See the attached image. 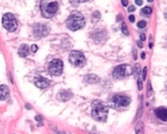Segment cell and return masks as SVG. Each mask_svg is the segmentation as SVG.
<instances>
[{
  "mask_svg": "<svg viewBox=\"0 0 167 134\" xmlns=\"http://www.w3.org/2000/svg\"><path fill=\"white\" fill-rule=\"evenodd\" d=\"M91 107V116L95 121L104 122L106 121L109 113V107L106 104L100 100H95Z\"/></svg>",
  "mask_w": 167,
  "mask_h": 134,
  "instance_id": "cell-1",
  "label": "cell"
},
{
  "mask_svg": "<svg viewBox=\"0 0 167 134\" xmlns=\"http://www.w3.org/2000/svg\"><path fill=\"white\" fill-rule=\"evenodd\" d=\"M85 23L83 15L77 11L72 13L66 22L68 28L72 31H77L83 28L85 26Z\"/></svg>",
  "mask_w": 167,
  "mask_h": 134,
  "instance_id": "cell-2",
  "label": "cell"
},
{
  "mask_svg": "<svg viewBox=\"0 0 167 134\" xmlns=\"http://www.w3.org/2000/svg\"><path fill=\"white\" fill-rule=\"evenodd\" d=\"M134 73L133 67L129 64H122L117 66L113 70L112 75L114 79L121 80L131 76Z\"/></svg>",
  "mask_w": 167,
  "mask_h": 134,
  "instance_id": "cell-3",
  "label": "cell"
},
{
  "mask_svg": "<svg viewBox=\"0 0 167 134\" xmlns=\"http://www.w3.org/2000/svg\"><path fill=\"white\" fill-rule=\"evenodd\" d=\"M41 10L44 17L50 18L57 12L58 10V4L57 2L42 1L41 4Z\"/></svg>",
  "mask_w": 167,
  "mask_h": 134,
  "instance_id": "cell-4",
  "label": "cell"
},
{
  "mask_svg": "<svg viewBox=\"0 0 167 134\" xmlns=\"http://www.w3.org/2000/svg\"><path fill=\"white\" fill-rule=\"evenodd\" d=\"M2 24L4 28L10 32H14L17 28V23L14 15L11 13H7L2 17Z\"/></svg>",
  "mask_w": 167,
  "mask_h": 134,
  "instance_id": "cell-5",
  "label": "cell"
},
{
  "mask_svg": "<svg viewBox=\"0 0 167 134\" xmlns=\"http://www.w3.org/2000/svg\"><path fill=\"white\" fill-rule=\"evenodd\" d=\"M70 63L75 67H83L86 63V60L83 54L79 51H72L69 56Z\"/></svg>",
  "mask_w": 167,
  "mask_h": 134,
  "instance_id": "cell-6",
  "label": "cell"
},
{
  "mask_svg": "<svg viewBox=\"0 0 167 134\" xmlns=\"http://www.w3.org/2000/svg\"><path fill=\"white\" fill-rule=\"evenodd\" d=\"M63 68V64L61 60L54 59L50 63L48 67V71L49 73L52 76H59L62 74Z\"/></svg>",
  "mask_w": 167,
  "mask_h": 134,
  "instance_id": "cell-7",
  "label": "cell"
},
{
  "mask_svg": "<svg viewBox=\"0 0 167 134\" xmlns=\"http://www.w3.org/2000/svg\"><path fill=\"white\" fill-rule=\"evenodd\" d=\"M50 32V29L47 25L42 23H38L34 28V34L36 37L40 38L47 35Z\"/></svg>",
  "mask_w": 167,
  "mask_h": 134,
  "instance_id": "cell-8",
  "label": "cell"
},
{
  "mask_svg": "<svg viewBox=\"0 0 167 134\" xmlns=\"http://www.w3.org/2000/svg\"><path fill=\"white\" fill-rule=\"evenodd\" d=\"M131 99L127 97L120 95H115L112 98V102L116 107H126L131 103Z\"/></svg>",
  "mask_w": 167,
  "mask_h": 134,
  "instance_id": "cell-9",
  "label": "cell"
},
{
  "mask_svg": "<svg viewBox=\"0 0 167 134\" xmlns=\"http://www.w3.org/2000/svg\"><path fill=\"white\" fill-rule=\"evenodd\" d=\"M35 85L36 86H37L38 88L41 89H44L47 88L50 84V82L47 79L44 78L42 77H36L35 79Z\"/></svg>",
  "mask_w": 167,
  "mask_h": 134,
  "instance_id": "cell-10",
  "label": "cell"
},
{
  "mask_svg": "<svg viewBox=\"0 0 167 134\" xmlns=\"http://www.w3.org/2000/svg\"><path fill=\"white\" fill-rule=\"evenodd\" d=\"M155 115L158 118L162 120L163 121L166 122L167 120V109L163 107L158 108L155 110Z\"/></svg>",
  "mask_w": 167,
  "mask_h": 134,
  "instance_id": "cell-11",
  "label": "cell"
},
{
  "mask_svg": "<svg viewBox=\"0 0 167 134\" xmlns=\"http://www.w3.org/2000/svg\"><path fill=\"white\" fill-rule=\"evenodd\" d=\"M72 96V95L71 94V92H69L67 91H62L58 94L57 98L59 100H60L61 101L65 102V101L69 100L71 98Z\"/></svg>",
  "mask_w": 167,
  "mask_h": 134,
  "instance_id": "cell-12",
  "label": "cell"
},
{
  "mask_svg": "<svg viewBox=\"0 0 167 134\" xmlns=\"http://www.w3.org/2000/svg\"><path fill=\"white\" fill-rule=\"evenodd\" d=\"M9 94V89L6 85L0 86V100H6L8 97Z\"/></svg>",
  "mask_w": 167,
  "mask_h": 134,
  "instance_id": "cell-13",
  "label": "cell"
},
{
  "mask_svg": "<svg viewBox=\"0 0 167 134\" xmlns=\"http://www.w3.org/2000/svg\"><path fill=\"white\" fill-rule=\"evenodd\" d=\"M84 80L88 83L94 84L99 82V77L95 74H88L84 77Z\"/></svg>",
  "mask_w": 167,
  "mask_h": 134,
  "instance_id": "cell-14",
  "label": "cell"
},
{
  "mask_svg": "<svg viewBox=\"0 0 167 134\" xmlns=\"http://www.w3.org/2000/svg\"><path fill=\"white\" fill-rule=\"evenodd\" d=\"M18 53L20 57H22V58L26 57L29 53L28 46L25 44L21 45L19 47Z\"/></svg>",
  "mask_w": 167,
  "mask_h": 134,
  "instance_id": "cell-15",
  "label": "cell"
},
{
  "mask_svg": "<svg viewBox=\"0 0 167 134\" xmlns=\"http://www.w3.org/2000/svg\"><path fill=\"white\" fill-rule=\"evenodd\" d=\"M136 134H145L144 124L143 122H139L135 127Z\"/></svg>",
  "mask_w": 167,
  "mask_h": 134,
  "instance_id": "cell-16",
  "label": "cell"
},
{
  "mask_svg": "<svg viewBox=\"0 0 167 134\" xmlns=\"http://www.w3.org/2000/svg\"><path fill=\"white\" fill-rule=\"evenodd\" d=\"M121 31L125 35L128 36L129 35V31H128V27H127V25L125 22H123L122 24Z\"/></svg>",
  "mask_w": 167,
  "mask_h": 134,
  "instance_id": "cell-17",
  "label": "cell"
},
{
  "mask_svg": "<svg viewBox=\"0 0 167 134\" xmlns=\"http://www.w3.org/2000/svg\"><path fill=\"white\" fill-rule=\"evenodd\" d=\"M135 77H139V76H140V73H141V66L140 65L137 63L135 65Z\"/></svg>",
  "mask_w": 167,
  "mask_h": 134,
  "instance_id": "cell-18",
  "label": "cell"
},
{
  "mask_svg": "<svg viewBox=\"0 0 167 134\" xmlns=\"http://www.w3.org/2000/svg\"><path fill=\"white\" fill-rule=\"evenodd\" d=\"M142 11L145 14H150L152 13V8L151 7H145V8H143L142 9Z\"/></svg>",
  "mask_w": 167,
  "mask_h": 134,
  "instance_id": "cell-19",
  "label": "cell"
},
{
  "mask_svg": "<svg viewBox=\"0 0 167 134\" xmlns=\"http://www.w3.org/2000/svg\"><path fill=\"white\" fill-rule=\"evenodd\" d=\"M152 86H151V83H150V82H149L148 83V97H150L152 95Z\"/></svg>",
  "mask_w": 167,
  "mask_h": 134,
  "instance_id": "cell-20",
  "label": "cell"
},
{
  "mask_svg": "<svg viewBox=\"0 0 167 134\" xmlns=\"http://www.w3.org/2000/svg\"><path fill=\"white\" fill-rule=\"evenodd\" d=\"M137 25L139 28H143L146 26V22L144 20H141L137 23Z\"/></svg>",
  "mask_w": 167,
  "mask_h": 134,
  "instance_id": "cell-21",
  "label": "cell"
},
{
  "mask_svg": "<svg viewBox=\"0 0 167 134\" xmlns=\"http://www.w3.org/2000/svg\"><path fill=\"white\" fill-rule=\"evenodd\" d=\"M137 86L139 91H142L143 89V83L140 79H139L137 80Z\"/></svg>",
  "mask_w": 167,
  "mask_h": 134,
  "instance_id": "cell-22",
  "label": "cell"
},
{
  "mask_svg": "<svg viewBox=\"0 0 167 134\" xmlns=\"http://www.w3.org/2000/svg\"><path fill=\"white\" fill-rule=\"evenodd\" d=\"M147 71H148V68L147 67H145L143 69V80H146V75H147Z\"/></svg>",
  "mask_w": 167,
  "mask_h": 134,
  "instance_id": "cell-23",
  "label": "cell"
},
{
  "mask_svg": "<svg viewBox=\"0 0 167 134\" xmlns=\"http://www.w3.org/2000/svg\"><path fill=\"white\" fill-rule=\"evenodd\" d=\"M38 46H37L36 44H33V45L31 46V50H32L34 53L36 52L38 50Z\"/></svg>",
  "mask_w": 167,
  "mask_h": 134,
  "instance_id": "cell-24",
  "label": "cell"
},
{
  "mask_svg": "<svg viewBox=\"0 0 167 134\" xmlns=\"http://www.w3.org/2000/svg\"><path fill=\"white\" fill-rule=\"evenodd\" d=\"M136 10V7H134V5H131V6H130L128 8V10L129 12H131V11H135Z\"/></svg>",
  "mask_w": 167,
  "mask_h": 134,
  "instance_id": "cell-25",
  "label": "cell"
},
{
  "mask_svg": "<svg viewBox=\"0 0 167 134\" xmlns=\"http://www.w3.org/2000/svg\"><path fill=\"white\" fill-rule=\"evenodd\" d=\"M129 20H130V21L131 22H134L135 21V17H134V16L133 15V14L130 15L129 16Z\"/></svg>",
  "mask_w": 167,
  "mask_h": 134,
  "instance_id": "cell-26",
  "label": "cell"
},
{
  "mask_svg": "<svg viewBox=\"0 0 167 134\" xmlns=\"http://www.w3.org/2000/svg\"><path fill=\"white\" fill-rule=\"evenodd\" d=\"M137 46L140 47V48H142L143 47V43L139 40V41H137Z\"/></svg>",
  "mask_w": 167,
  "mask_h": 134,
  "instance_id": "cell-27",
  "label": "cell"
},
{
  "mask_svg": "<svg viewBox=\"0 0 167 134\" xmlns=\"http://www.w3.org/2000/svg\"><path fill=\"white\" fill-rule=\"evenodd\" d=\"M140 40H141L142 41H145V40H146V35H145V34H142L140 35ZM141 40H140V41H141Z\"/></svg>",
  "mask_w": 167,
  "mask_h": 134,
  "instance_id": "cell-28",
  "label": "cell"
},
{
  "mask_svg": "<svg viewBox=\"0 0 167 134\" xmlns=\"http://www.w3.org/2000/svg\"><path fill=\"white\" fill-rule=\"evenodd\" d=\"M143 1H141V0H136V4L138 5H141L143 4Z\"/></svg>",
  "mask_w": 167,
  "mask_h": 134,
  "instance_id": "cell-29",
  "label": "cell"
},
{
  "mask_svg": "<svg viewBox=\"0 0 167 134\" xmlns=\"http://www.w3.org/2000/svg\"><path fill=\"white\" fill-rule=\"evenodd\" d=\"M121 2H122V5H123L124 7L127 6V5H128V1H126V0H123V1H121Z\"/></svg>",
  "mask_w": 167,
  "mask_h": 134,
  "instance_id": "cell-30",
  "label": "cell"
},
{
  "mask_svg": "<svg viewBox=\"0 0 167 134\" xmlns=\"http://www.w3.org/2000/svg\"><path fill=\"white\" fill-rule=\"evenodd\" d=\"M133 55H134V59H135V60L137 59V50H134Z\"/></svg>",
  "mask_w": 167,
  "mask_h": 134,
  "instance_id": "cell-31",
  "label": "cell"
},
{
  "mask_svg": "<svg viewBox=\"0 0 167 134\" xmlns=\"http://www.w3.org/2000/svg\"><path fill=\"white\" fill-rule=\"evenodd\" d=\"M141 57H142V58L143 59H145L146 58V53H145V52H143L142 53V54H141Z\"/></svg>",
  "mask_w": 167,
  "mask_h": 134,
  "instance_id": "cell-32",
  "label": "cell"
},
{
  "mask_svg": "<svg viewBox=\"0 0 167 134\" xmlns=\"http://www.w3.org/2000/svg\"><path fill=\"white\" fill-rule=\"evenodd\" d=\"M35 120L37 121H41V117L40 116H37L35 117Z\"/></svg>",
  "mask_w": 167,
  "mask_h": 134,
  "instance_id": "cell-33",
  "label": "cell"
}]
</instances>
